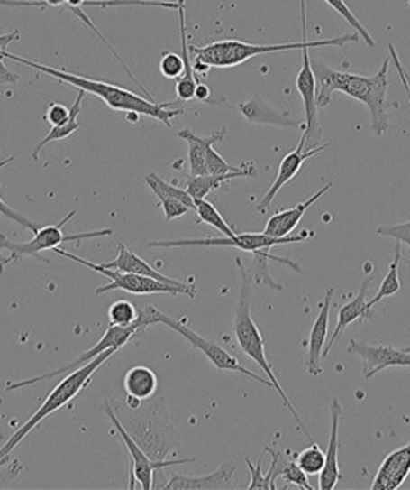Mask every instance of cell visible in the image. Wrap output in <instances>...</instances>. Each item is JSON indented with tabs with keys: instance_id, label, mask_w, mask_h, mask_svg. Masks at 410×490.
Instances as JSON below:
<instances>
[{
	"instance_id": "obj_1",
	"label": "cell",
	"mask_w": 410,
	"mask_h": 490,
	"mask_svg": "<svg viewBox=\"0 0 410 490\" xmlns=\"http://www.w3.org/2000/svg\"><path fill=\"white\" fill-rule=\"evenodd\" d=\"M312 69L315 73L317 82V106L324 109L329 106L334 92H342L344 96L360 100L369 109L371 116V129L377 136H382L390 127L388 109L396 104H390L387 98L388 92V70H390V58L383 61L382 69L373 75H354L346 71H338L327 67L321 61H314Z\"/></svg>"
},
{
	"instance_id": "obj_2",
	"label": "cell",
	"mask_w": 410,
	"mask_h": 490,
	"mask_svg": "<svg viewBox=\"0 0 410 490\" xmlns=\"http://www.w3.org/2000/svg\"><path fill=\"white\" fill-rule=\"evenodd\" d=\"M302 9V36L300 42H275V44H256V42H240V40H223L214 42L207 46H188L190 53L196 55V73L205 75L211 69H231L248 61L250 58L258 55H269L278 51H292V50H305V48H325V46H344L348 42H360V34L351 32L333 40L323 42H307V7L305 0H300Z\"/></svg>"
},
{
	"instance_id": "obj_3",
	"label": "cell",
	"mask_w": 410,
	"mask_h": 490,
	"mask_svg": "<svg viewBox=\"0 0 410 490\" xmlns=\"http://www.w3.org/2000/svg\"><path fill=\"white\" fill-rule=\"evenodd\" d=\"M0 55H2V58H5V60H13V61H17V63H23V65L31 67L34 70L43 71L46 75L55 77L59 82L73 85V87H77V88H80L84 92H88V94L99 97L100 100H104L113 111L148 116V117L158 119L159 123H163L167 127H171V121L175 117H178V116H184L185 113L184 109H170V107H173V102L158 104V102L151 100V98L136 96L134 92L126 90L123 87L107 84V82H100V80H92V79H87V77H82V75H75V73H68V71L57 70V69L41 65L38 61H31V60H26V58L15 57L13 53H9L7 50H2Z\"/></svg>"
},
{
	"instance_id": "obj_4",
	"label": "cell",
	"mask_w": 410,
	"mask_h": 490,
	"mask_svg": "<svg viewBox=\"0 0 410 490\" xmlns=\"http://www.w3.org/2000/svg\"><path fill=\"white\" fill-rule=\"evenodd\" d=\"M113 409L124 430L151 460H167L171 449L180 447V438L171 424L163 395L142 401L140 406L131 407L124 402V406Z\"/></svg>"
},
{
	"instance_id": "obj_5",
	"label": "cell",
	"mask_w": 410,
	"mask_h": 490,
	"mask_svg": "<svg viewBox=\"0 0 410 490\" xmlns=\"http://www.w3.org/2000/svg\"><path fill=\"white\" fill-rule=\"evenodd\" d=\"M236 265L240 268L241 275V292L240 302L236 308V318H234V335L240 343L241 350L244 351L246 356H250L258 366L267 374L269 382L273 384V389L280 395L285 407L290 411V414L297 421L298 428L304 431V434L312 439L309 430L305 428L304 421L298 416L297 411L294 404L290 402V399L287 397V393L282 389L278 378L275 375L269 358H267V350H265V339L261 337L256 322L251 318V297H253V273L246 270V266L242 265L241 258H236Z\"/></svg>"
},
{
	"instance_id": "obj_6",
	"label": "cell",
	"mask_w": 410,
	"mask_h": 490,
	"mask_svg": "<svg viewBox=\"0 0 410 490\" xmlns=\"http://www.w3.org/2000/svg\"><path fill=\"white\" fill-rule=\"evenodd\" d=\"M117 348H109V350L102 351L97 358H94L92 362L73 370L70 374H67L65 378L58 384L57 387L50 393V395L46 397L41 407L29 418L17 431H15L7 441L5 445L0 448V460L9 457L11 451L28 436L36 426H40L41 421L46 420L48 416H51L53 412H57L58 409L67 406L70 402L73 397H77L78 393H82L86 389L87 385L90 384L92 375L99 370V366L105 364L111 356H114L117 353Z\"/></svg>"
},
{
	"instance_id": "obj_7",
	"label": "cell",
	"mask_w": 410,
	"mask_h": 490,
	"mask_svg": "<svg viewBox=\"0 0 410 490\" xmlns=\"http://www.w3.org/2000/svg\"><path fill=\"white\" fill-rule=\"evenodd\" d=\"M77 210H70L58 225L44 226L34 233V238L28 243H11L4 235H0V273H4V268L11 263L19 262L23 256H31L36 260H41L44 263H50V260L43 258V252L55 250L63 243H80L84 239L102 238L111 236V229H99V231H88L82 235H65L63 227L75 217Z\"/></svg>"
},
{
	"instance_id": "obj_8",
	"label": "cell",
	"mask_w": 410,
	"mask_h": 490,
	"mask_svg": "<svg viewBox=\"0 0 410 490\" xmlns=\"http://www.w3.org/2000/svg\"><path fill=\"white\" fill-rule=\"evenodd\" d=\"M314 233L307 231L304 235L298 236H285V238H273L265 233H242V235H234L231 238H204V239H175V241H150L148 246L150 248H182V246H231V248H238L241 252L251 253L255 254L258 262H267V260H277L283 265H288L294 268L297 273H300V266L294 263L292 260H285L273 256L269 252L273 246H283V245H290V243H300L311 238Z\"/></svg>"
},
{
	"instance_id": "obj_9",
	"label": "cell",
	"mask_w": 410,
	"mask_h": 490,
	"mask_svg": "<svg viewBox=\"0 0 410 490\" xmlns=\"http://www.w3.org/2000/svg\"><path fill=\"white\" fill-rule=\"evenodd\" d=\"M155 306H146L142 309L141 312L138 314V319L132 322L131 326H109V329L105 331V335L100 337L97 341V345L94 348L86 351L80 358H77L75 362L71 364L65 365L61 368H58L55 372H48V374H43V375H38V377L26 378V380H19V382H7L5 385V391L11 393V391H17V389H23V387H29V385H34L38 382H43V380H50V378L58 377V375H67L70 374L73 370L84 366V365L92 362L94 358H97L102 351L109 350V348H117L121 350L124 345H128L129 341L132 339V337L141 331L144 328L148 326H153V324H158L156 322V314H155Z\"/></svg>"
},
{
	"instance_id": "obj_10",
	"label": "cell",
	"mask_w": 410,
	"mask_h": 490,
	"mask_svg": "<svg viewBox=\"0 0 410 490\" xmlns=\"http://www.w3.org/2000/svg\"><path fill=\"white\" fill-rule=\"evenodd\" d=\"M53 252H57L58 254L68 258L71 262H75V263H78V265L87 266V268H90L92 272H97L100 275L111 279V283L102 285L99 289H96V294L97 295L105 294V292H113V291H124V292H128V294L134 295H187V297H190V299H196V295H197V291L175 287V285L165 283V282L156 281V279H151V277H144V275H138V273H124V272L111 270V268H104V266L97 265V263H92V262H88V260H84V258L73 254V253L65 252V250H61L59 246L55 248Z\"/></svg>"
},
{
	"instance_id": "obj_11",
	"label": "cell",
	"mask_w": 410,
	"mask_h": 490,
	"mask_svg": "<svg viewBox=\"0 0 410 490\" xmlns=\"http://www.w3.org/2000/svg\"><path fill=\"white\" fill-rule=\"evenodd\" d=\"M155 314L156 322L165 324L167 328H170L173 331H177L180 337H184L196 350L202 351L217 370H223V372H238V374L253 378L256 382H260V384H263V385L273 389V384L269 382V378L260 377V375H256L255 372H251L246 366H242L238 358H234L223 347H219L217 343H214L213 339L200 337L194 329H190L187 324L175 319V318H171V316L165 314V312H161L159 309H155Z\"/></svg>"
},
{
	"instance_id": "obj_12",
	"label": "cell",
	"mask_w": 410,
	"mask_h": 490,
	"mask_svg": "<svg viewBox=\"0 0 410 490\" xmlns=\"http://www.w3.org/2000/svg\"><path fill=\"white\" fill-rule=\"evenodd\" d=\"M104 412H105V416L109 418V421L113 422L115 431L121 436L124 447L128 449L129 457H131V480H129V489H134L136 484H140L141 489L151 490L155 487L153 474H155L156 470H163V468H167V467L184 465V463L197 462L196 458L161 460V462L151 460V458L142 451L141 447L131 438V434L124 430V426L121 424V421L117 420V416H115V412H114L111 402H105V404H104Z\"/></svg>"
},
{
	"instance_id": "obj_13",
	"label": "cell",
	"mask_w": 410,
	"mask_h": 490,
	"mask_svg": "<svg viewBox=\"0 0 410 490\" xmlns=\"http://www.w3.org/2000/svg\"><path fill=\"white\" fill-rule=\"evenodd\" d=\"M311 48L302 50V69L297 75V90L304 102L305 111V127H304V138H305V150H311L319 146V141L323 138V129L319 125V106H317V82L315 73L312 69Z\"/></svg>"
},
{
	"instance_id": "obj_14",
	"label": "cell",
	"mask_w": 410,
	"mask_h": 490,
	"mask_svg": "<svg viewBox=\"0 0 410 490\" xmlns=\"http://www.w3.org/2000/svg\"><path fill=\"white\" fill-rule=\"evenodd\" d=\"M348 353L358 355L363 358L367 380L375 377L378 372H382L385 368H392V366L410 368L409 351L396 350L392 345L371 347V345H365V343L351 339Z\"/></svg>"
},
{
	"instance_id": "obj_15",
	"label": "cell",
	"mask_w": 410,
	"mask_h": 490,
	"mask_svg": "<svg viewBox=\"0 0 410 490\" xmlns=\"http://www.w3.org/2000/svg\"><path fill=\"white\" fill-rule=\"evenodd\" d=\"M329 146H331V143H324V144H319V146L311 148V150H305V138L302 136L300 141H298L297 148H296L292 153H288L283 158L282 163H280V169H278V173H277V179H275V182L271 183L269 192H267L265 197L260 200L258 210H260V212H265V210L269 209V206H271V202H273V199H275L277 194L282 190V187H285L290 180H294V177H296L298 171H300V169L304 167V163H305L309 158H312V156H315V154L327 150Z\"/></svg>"
},
{
	"instance_id": "obj_16",
	"label": "cell",
	"mask_w": 410,
	"mask_h": 490,
	"mask_svg": "<svg viewBox=\"0 0 410 490\" xmlns=\"http://www.w3.org/2000/svg\"><path fill=\"white\" fill-rule=\"evenodd\" d=\"M238 467L232 460L223 463L214 474L205 476H182L173 474L170 480L163 485V489L169 490H221L232 489L234 487V474Z\"/></svg>"
},
{
	"instance_id": "obj_17",
	"label": "cell",
	"mask_w": 410,
	"mask_h": 490,
	"mask_svg": "<svg viewBox=\"0 0 410 490\" xmlns=\"http://www.w3.org/2000/svg\"><path fill=\"white\" fill-rule=\"evenodd\" d=\"M342 416V407H341L338 399H333L331 402V438H329V447L325 453V463L323 472L319 474V489L333 490L336 489L340 482V458H338V449H340V420Z\"/></svg>"
},
{
	"instance_id": "obj_18",
	"label": "cell",
	"mask_w": 410,
	"mask_h": 490,
	"mask_svg": "<svg viewBox=\"0 0 410 490\" xmlns=\"http://www.w3.org/2000/svg\"><path fill=\"white\" fill-rule=\"evenodd\" d=\"M410 476V443L392 451L383 460L371 484L373 490H396L404 485Z\"/></svg>"
},
{
	"instance_id": "obj_19",
	"label": "cell",
	"mask_w": 410,
	"mask_h": 490,
	"mask_svg": "<svg viewBox=\"0 0 410 490\" xmlns=\"http://www.w3.org/2000/svg\"><path fill=\"white\" fill-rule=\"evenodd\" d=\"M333 295H334V287H329L325 291L324 302L321 306V310L317 314V319L312 326L311 337L309 341L305 343L309 347L307 353V370L309 374L317 377L323 374V366H321V358H323V351H324L325 337H327V328H329V310L333 304Z\"/></svg>"
},
{
	"instance_id": "obj_20",
	"label": "cell",
	"mask_w": 410,
	"mask_h": 490,
	"mask_svg": "<svg viewBox=\"0 0 410 490\" xmlns=\"http://www.w3.org/2000/svg\"><path fill=\"white\" fill-rule=\"evenodd\" d=\"M333 183L334 180L327 183L325 187H323L317 194H314L311 199H307L305 202H300L296 208L292 209H285L282 212H277L275 216H271L269 219V223L265 226V235L273 236V238H285V236H290L292 231L297 227L298 223L302 221V217L305 216V212L311 209L312 206L315 202H319L321 197L325 196L331 189H333Z\"/></svg>"
},
{
	"instance_id": "obj_21",
	"label": "cell",
	"mask_w": 410,
	"mask_h": 490,
	"mask_svg": "<svg viewBox=\"0 0 410 490\" xmlns=\"http://www.w3.org/2000/svg\"><path fill=\"white\" fill-rule=\"evenodd\" d=\"M227 127H223L221 131L207 134V136H198L192 129L184 127L178 131V138L188 143V163H190V177H198V175H207V150L214 146L215 143H221L226 138Z\"/></svg>"
},
{
	"instance_id": "obj_22",
	"label": "cell",
	"mask_w": 410,
	"mask_h": 490,
	"mask_svg": "<svg viewBox=\"0 0 410 490\" xmlns=\"http://www.w3.org/2000/svg\"><path fill=\"white\" fill-rule=\"evenodd\" d=\"M100 266L104 268H111V270H117V272H124V273H138V275H144V277H151L156 281L165 282V283H170L175 287H182V289H190V291H197L196 285H190V283H185V282L175 281L170 279L163 273H159L158 270H155L150 263H146L142 258H140L136 253L129 252L126 248V245H119V254L117 258L113 262H107V263H100Z\"/></svg>"
},
{
	"instance_id": "obj_23",
	"label": "cell",
	"mask_w": 410,
	"mask_h": 490,
	"mask_svg": "<svg viewBox=\"0 0 410 490\" xmlns=\"http://www.w3.org/2000/svg\"><path fill=\"white\" fill-rule=\"evenodd\" d=\"M371 279H373V277H368L367 281L361 283V289H360V292H358V295L354 297L353 300H351V302H348V304H344V306L340 309V312H338V326H336V329H334L333 337H331V339H329V343H327V345L324 347V351H323V358L329 356L331 348L334 347L336 339H340L341 335H342V331H344V329H346V328H348L351 322L363 321V319H369V318H373L371 309L368 308L367 306L368 285L371 283Z\"/></svg>"
},
{
	"instance_id": "obj_24",
	"label": "cell",
	"mask_w": 410,
	"mask_h": 490,
	"mask_svg": "<svg viewBox=\"0 0 410 490\" xmlns=\"http://www.w3.org/2000/svg\"><path fill=\"white\" fill-rule=\"evenodd\" d=\"M178 23H180V42H182V58H184L185 70L184 75L177 80L175 85V94L178 100H194L196 98V90H197V79H196V70L190 60V48L187 42V28H185V0H178Z\"/></svg>"
},
{
	"instance_id": "obj_25",
	"label": "cell",
	"mask_w": 410,
	"mask_h": 490,
	"mask_svg": "<svg viewBox=\"0 0 410 490\" xmlns=\"http://www.w3.org/2000/svg\"><path fill=\"white\" fill-rule=\"evenodd\" d=\"M256 170L253 163H242L240 170L231 171L226 175H198V177H190L187 182V192L192 196L194 200L197 199H205L213 190H217L224 182H229L232 179H248L255 177Z\"/></svg>"
},
{
	"instance_id": "obj_26",
	"label": "cell",
	"mask_w": 410,
	"mask_h": 490,
	"mask_svg": "<svg viewBox=\"0 0 410 490\" xmlns=\"http://www.w3.org/2000/svg\"><path fill=\"white\" fill-rule=\"evenodd\" d=\"M123 385L128 397L138 399V401H148L155 397L158 393V377L150 366L138 365L126 372Z\"/></svg>"
},
{
	"instance_id": "obj_27",
	"label": "cell",
	"mask_w": 410,
	"mask_h": 490,
	"mask_svg": "<svg viewBox=\"0 0 410 490\" xmlns=\"http://www.w3.org/2000/svg\"><path fill=\"white\" fill-rule=\"evenodd\" d=\"M86 94L87 92H84V90H80V92H78V97H77V100H75L73 107H70V121H68V123H65V125H61V126L51 127V131H50V133L44 136L43 140L38 143V146H36V148H34V152H32V160H34V162L40 158V153H41V150H43L46 144H50L51 141L67 140V138L71 136L75 131H78V129H80L78 114H80V111H82V102H84Z\"/></svg>"
},
{
	"instance_id": "obj_28",
	"label": "cell",
	"mask_w": 410,
	"mask_h": 490,
	"mask_svg": "<svg viewBox=\"0 0 410 490\" xmlns=\"http://www.w3.org/2000/svg\"><path fill=\"white\" fill-rule=\"evenodd\" d=\"M241 113L244 114V117L251 123H261V125H277V126H292V127H305L304 125L294 123L287 117H283L280 114L273 113L271 109H267L263 104H260V100H251L246 104H241Z\"/></svg>"
},
{
	"instance_id": "obj_29",
	"label": "cell",
	"mask_w": 410,
	"mask_h": 490,
	"mask_svg": "<svg viewBox=\"0 0 410 490\" xmlns=\"http://www.w3.org/2000/svg\"><path fill=\"white\" fill-rule=\"evenodd\" d=\"M400 258H402V245H400V241H396V258H394V262L390 263L388 273H387V277L383 279L382 285H380L378 292H377V295H375L371 300H368V308L373 309L375 306H377V304H378V302H382L383 299L392 297V295H396V292H400V279H398V265H400Z\"/></svg>"
},
{
	"instance_id": "obj_30",
	"label": "cell",
	"mask_w": 410,
	"mask_h": 490,
	"mask_svg": "<svg viewBox=\"0 0 410 490\" xmlns=\"http://www.w3.org/2000/svg\"><path fill=\"white\" fill-rule=\"evenodd\" d=\"M196 210H197L198 223L213 226L219 233H223L227 238L234 236L236 231L227 225L226 219L221 216V212L214 208L213 204L205 199L196 200Z\"/></svg>"
},
{
	"instance_id": "obj_31",
	"label": "cell",
	"mask_w": 410,
	"mask_h": 490,
	"mask_svg": "<svg viewBox=\"0 0 410 490\" xmlns=\"http://www.w3.org/2000/svg\"><path fill=\"white\" fill-rule=\"evenodd\" d=\"M296 462L304 470V474H307V476H319L324 468L325 453L317 445H312L309 448L298 453Z\"/></svg>"
},
{
	"instance_id": "obj_32",
	"label": "cell",
	"mask_w": 410,
	"mask_h": 490,
	"mask_svg": "<svg viewBox=\"0 0 410 490\" xmlns=\"http://www.w3.org/2000/svg\"><path fill=\"white\" fill-rule=\"evenodd\" d=\"M324 2L329 4L351 28L356 29V32L360 34V38H363V42H367V46L375 48V40L371 38L368 29L360 23V19L356 17V14H353V11L348 7V4L344 0H324Z\"/></svg>"
},
{
	"instance_id": "obj_33",
	"label": "cell",
	"mask_w": 410,
	"mask_h": 490,
	"mask_svg": "<svg viewBox=\"0 0 410 490\" xmlns=\"http://www.w3.org/2000/svg\"><path fill=\"white\" fill-rule=\"evenodd\" d=\"M146 185H148L150 189H159L163 194H167V196L180 200V202L185 204L188 209L196 210V200H194L192 196L187 192V189L184 190V189H178V187H175V185H171V183L165 182V180L159 179L156 173H150V175L146 177Z\"/></svg>"
},
{
	"instance_id": "obj_34",
	"label": "cell",
	"mask_w": 410,
	"mask_h": 490,
	"mask_svg": "<svg viewBox=\"0 0 410 490\" xmlns=\"http://www.w3.org/2000/svg\"><path fill=\"white\" fill-rule=\"evenodd\" d=\"M138 309L129 300H117L109 308V326H131L138 319Z\"/></svg>"
},
{
	"instance_id": "obj_35",
	"label": "cell",
	"mask_w": 410,
	"mask_h": 490,
	"mask_svg": "<svg viewBox=\"0 0 410 490\" xmlns=\"http://www.w3.org/2000/svg\"><path fill=\"white\" fill-rule=\"evenodd\" d=\"M151 192L158 197V200H159V204H161V208H163V212H165V223H170L173 219L184 216V214H187V212L190 210L185 204H182L180 200H177V199H173V197L163 194L159 189H151Z\"/></svg>"
},
{
	"instance_id": "obj_36",
	"label": "cell",
	"mask_w": 410,
	"mask_h": 490,
	"mask_svg": "<svg viewBox=\"0 0 410 490\" xmlns=\"http://www.w3.org/2000/svg\"><path fill=\"white\" fill-rule=\"evenodd\" d=\"M185 65L184 58L182 55H177V53H169L165 51L163 57L159 60V71L165 79H170V80H178L182 75H184Z\"/></svg>"
},
{
	"instance_id": "obj_37",
	"label": "cell",
	"mask_w": 410,
	"mask_h": 490,
	"mask_svg": "<svg viewBox=\"0 0 410 490\" xmlns=\"http://www.w3.org/2000/svg\"><path fill=\"white\" fill-rule=\"evenodd\" d=\"M14 158L11 156V158H7V160H4V162H0V169H4L5 165H9L11 162H13ZM0 214L4 216V217H7V219H11V221H14V223H17V225L23 226V227H26V229H31L32 233H36L38 229H40V225H36V223H32L31 219H28L26 216H23V214H19L17 210L13 209L9 204H5L4 200H2V197H0Z\"/></svg>"
},
{
	"instance_id": "obj_38",
	"label": "cell",
	"mask_w": 410,
	"mask_h": 490,
	"mask_svg": "<svg viewBox=\"0 0 410 490\" xmlns=\"http://www.w3.org/2000/svg\"><path fill=\"white\" fill-rule=\"evenodd\" d=\"M280 476L287 484H294L300 489L314 490V487L309 484V480H307V474H304V470L298 467L297 462L287 460L283 465Z\"/></svg>"
},
{
	"instance_id": "obj_39",
	"label": "cell",
	"mask_w": 410,
	"mask_h": 490,
	"mask_svg": "<svg viewBox=\"0 0 410 490\" xmlns=\"http://www.w3.org/2000/svg\"><path fill=\"white\" fill-rule=\"evenodd\" d=\"M267 451L271 455V467H269V474L265 476V487L269 490H277V478L280 476L285 458H283L282 451H275V449L267 447Z\"/></svg>"
},
{
	"instance_id": "obj_40",
	"label": "cell",
	"mask_w": 410,
	"mask_h": 490,
	"mask_svg": "<svg viewBox=\"0 0 410 490\" xmlns=\"http://www.w3.org/2000/svg\"><path fill=\"white\" fill-rule=\"evenodd\" d=\"M236 170H240V167L238 169L231 167L226 160L214 150V146L207 150V173L209 175H226L231 171H236Z\"/></svg>"
},
{
	"instance_id": "obj_41",
	"label": "cell",
	"mask_w": 410,
	"mask_h": 490,
	"mask_svg": "<svg viewBox=\"0 0 410 490\" xmlns=\"http://www.w3.org/2000/svg\"><path fill=\"white\" fill-rule=\"evenodd\" d=\"M70 117V109L65 107L63 104H58V102L51 104V106L48 107L46 114H44V121H46L48 125H51V126H61V125L68 123Z\"/></svg>"
},
{
	"instance_id": "obj_42",
	"label": "cell",
	"mask_w": 410,
	"mask_h": 490,
	"mask_svg": "<svg viewBox=\"0 0 410 490\" xmlns=\"http://www.w3.org/2000/svg\"><path fill=\"white\" fill-rule=\"evenodd\" d=\"M378 235L380 236L396 238V241H400V243L410 246V221L402 223V225L380 226L378 227Z\"/></svg>"
},
{
	"instance_id": "obj_43",
	"label": "cell",
	"mask_w": 410,
	"mask_h": 490,
	"mask_svg": "<svg viewBox=\"0 0 410 490\" xmlns=\"http://www.w3.org/2000/svg\"><path fill=\"white\" fill-rule=\"evenodd\" d=\"M246 465H248L250 474H251V482H250L248 489H267L265 487V476H261V462L255 467L250 458H246Z\"/></svg>"
},
{
	"instance_id": "obj_44",
	"label": "cell",
	"mask_w": 410,
	"mask_h": 490,
	"mask_svg": "<svg viewBox=\"0 0 410 490\" xmlns=\"http://www.w3.org/2000/svg\"><path fill=\"white\" fill-rule=\"evenodd\" d=\"M388 50H390V58H392V60L396 61V70H398V75H400V80H402V85H404V88H405V94H407V98H409L410 104L409 73H407V70L404 69V65L400 63V60H398V55H396L394 44H388Z\"/></svg>"
},
{
	"instance_id": "obj_45",
	"label": "cell",
	"mask_w": 410,
	"mask_h": 490,
	"mask_svg": "<svg viewBox=\"0 0 410 490\" xmlns=\"http://www.w3.org/2000/svg\"><path fill=\"white\" fill-rule=\"evenodd\" d=\"M19 80V75L14 71L9 70L4 65V58L0 55V84H15Z\"/></svg>"
},
{
	"instance_id": "obj_46",
	"label": "cell",
	"mask_w": 410,
	"mask_h": 490,
	"mask_svg": "<svg viewBox=\"0 0 410 490\" xmlns=\"http://www.w3.org/2000/svg\"><path fill=\"white\" fill-rule=\"evenodd\" d=\"M5 7H46L44 2H26V0H0Z\"/></svg>"
},
{
	"instance_id": "obj_47",
	"label": "cell",
	"mask_w": 410,
	"mask_h": 490,
	"mask_svg": "<svg viewBox=\"0 0 410 490\" xmlns=\"http://www.w3.org/2000/svg\"><path fill=\"white\" fill-rule=\"evenodd\" d=\"M211 97V88L205 84H198L197 90H196V98L200 102H209Z\"/></svg>"
},
{
	"instance_id": "obj_48",
	"label": "cell",
	"mask_w": 410,
	"mask_h": 490,
	"mask_svg": "<svg viewBox=\"0 0 410 490\" xmlns=\"http://www.w3.org/2000/svg\"><path fill=\"white\" fill-rule=\"evenodd\" d=\"M43 2L48 7H61L68 4V0H43Z\"/></svg>"
},
{
	"instance_id": "obj_49",
	"label": "cell",
	"mask_w": 410,
	"mask_h": 490,
	"mask_svg": "<svg viewBox=\"0 0 410 490\" xmlns=\"http://www.w3.org/2000/svg\"><path fill=\"white\" fill-rule=\"evenodd\" d=\"M404 351H409V353H410V347H409V348H405V350H404Z\"/></svg>"
},
{
	"instance_id": "obj_50",
	"label": "cell",
	"mask_w": 410,
	"mask_h": 490,
	"mask_svg": "<svg viewBox=\"0 0 410 490\" xmlns=\"http://www.w3.org/2000/svg\"><path fill=\"white\" fill-rule=\"evenodd\" d=\"M409 85H410V77H409Z\"/></svg>"
},
{
	"instance_id": "obj_51",
	"label": "cell",
	"mask_w": 410,
	"mask_h": 490,
	"mask_svg": "<svg viewBox=\"0 0 410 490\" xmlns=\"http://www.w3.org/2000/svg\"></svg>"
}]
</instances>
